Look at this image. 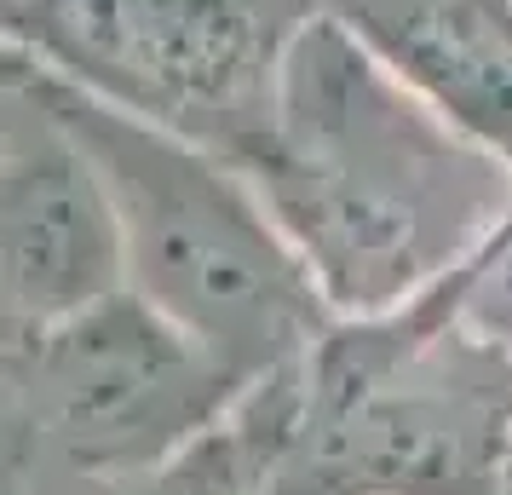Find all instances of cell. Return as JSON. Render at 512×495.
<instances>
[{
	"instance_id": "cell-1",
	"label": "cell",
	"mask_w": 512,
	"mask_h": 495,
	"mask_svg": "<svg viewBox=\"0 0 512 495\" xmlns=\"http://www.w3.org/2000/svg\"><path fill=\"white\" fill-rule=\"evenodd\" d=\"M236 167L328 317L415 300L512 213V167L403 87L334 12L294 41L271 127Z\"/></svg>"
},
{
	"instance_id": "cell-2",
	"label": "cell",
	"mask_w": 512,
	"mask_h": 495,
	"mask_svg": "<svg viewBox=\"0 0 512 495\" xmlns=\"http://www.w3.org/2000/svg\"><path fill=\"white\" fill-rule=\"evenodd\" d=\"M24 75L98 173L121 242V288L208 346L242 386L300 363L328 329V306L248 173L35 64H24Z\"/></svg>"
},
{
	"instance_id": "cell-3",
	"label": "cell",
	"mask_w": 512,
	"mask_h": 495,
	"mask_svg": "<svg viewBox=\"0 0 512 495\" xmlns=\"http://www.w3.org/2000/svg\"><path fill=\"white\" fill-rule=\"evenodd\" d=\"M328 0H6L0 47L75 93L242 162Z\"/></svg>"
},
{
	"instance_id": "cell-4",
	"label": "cell",
	"mask_w": 512,
	"mask_h": 495,
	"mask_svg": "<svg viewBox=\"0 0 512 495\" xmlns=\"http://www.w3.org/2000/svg\"><path fill=\"white\" fill-rule=\"evenodd\" d=\"M248 386L139 294H104L18 346V421L35 467L87 495L167 461Z\"/></svg>"
},
{
	"instance_id": "cell-5",
	"label": "cell",
	"mask_w": 512,
	"mask_h": 495,
	"mask_svg": "<svg viewBox=\"0 0 512 495\" xmlns=\"http://www.w3.org/2000/svg\"><path fill=\"white\" fill-rule=\"evenodd\" d=\"M121 288V242L98 173L0 47V334H29Z\"/></svg>"
},
{
	"instance_id": "cell-6",
	"label": "cell",
	"mask_w": 512,
	"mask_h": 495,
	"mask_svg": "<svg viewBox=\"0 0 512 495\" xmlns=\"http://www.w3.org/2000/svg\"><path fill=\"white\" fill-rule=\"evenodd\" d=\"M386 70L512 167V0H328Z\"/></svg>"
},
{
	"instance_id": "cell-7",
	"label": "cell",
	"mask_w": 512,
	"mask_h": 495,
	"mask_svg": "<svg viewBox=\"0 0 512 495\" xmlns=\"http://www.w3.org/2000/svg\"><path fill=\"white\" fill-rule=\"evenodd\" d=\"M294 432H300V380L288 363L277 375L254 380L219 421L202 426L167 461L98 495H265V484L294 449Z\"/></svg>"
},
{
	"instance_id": "cell-8",
	"label": "cell",
	"mask_w": 512,
	"mask_h": 495,
	"mask_svg": "<svg viewBox=\"0 0 512 495\" xmlns=\"http://www.w3.org/2000/svg\"><path fill=\"white\" fill-rule=\"evenodd\" d=\"M0 6H6V0H0Z\"/></svg>"
}]
</instances>
